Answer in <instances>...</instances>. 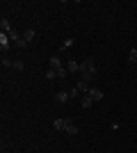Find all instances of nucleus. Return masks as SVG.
<instances>
[{
	"label": "nucleus",
	"instance_id": "f257e3e1",
	"mask_svg": "<svg viewBox=\"0 0 137 153\" xmlns=\"http://www.w3.org/2000/svg\"><path fill=\"white\" fill-rule=\"evenodd\" d=\"M96 59H85V62H80V73H87V76H94L96 73Z\"/></svg>",
	"mask_w": 137,
	"mask_h": 153
},
{
	"label": "nucleus",
	"instance_id": "f03ea898",
	"mask_svg": "<svg viewBox=\"0 0 137 153\" xmlns=\"http://www.w3.org/2000/svg\"><path fill=\"white\" fill-rule=\"evenodd\" d=\"M9 46H12V39H9V34H7V32H0V51L7 53V51H9Z\"/></svg>",
	"mask_w": 137,
	"mask_h": 153
},
{
	"label": "nucleus",
	"instance_id": "7ed1b4c3",
	"mask_svg": "<svg viewBox=\"0 0 137 153\" xmlns=\"http://www.w3.org/2000/svg\"><path fill=\"white\" fill-rule=\"evenodd\" d=\"M66 126H69V119H55L53 121V128L59 130V133H66Z\"/></svg>",
	"mask_w": 137,
	"mask_h": 153
},
{
	"label": "nucleus",
	"instance_id": "20e7f679",
	"mask_svg": "<svg viewBox=\"0 0 137 153\" xmlns=\"http://www.w3.org/2000/svg\"><path fill=\"white\" fill-rule=\"evenodd\" d=\"M66 71H69V73H78L80 71V62L78 59H69V62H66Z\"/></svg>",
	"mask_w": 137,
	"mask_h": 153
},
{
	"label": "nucleus",
	"instance_id": "39448f33",
	"mask_svg": "<svg viewBox=\"0 0 137 153\" xmlns=\"http://www.w3.org/2000/svg\"><path fill=\"white\" fill-rule=\"evenodd\" d=\"M89 89H91V87H89V80H82V78H80V80H78V91L85 96V94H89Z\"/></svg>",
	"mask_w": 137,
	"mask_h": 153
},
{
	"label": "nucleus",
	"instance_id": "423d86ee",
	"mask_svg": "<svg viewBox=\"0 0 137 153\" xmlns=\"http://www.w3.org/2000/svg\"><path fill=\"white\" fill-rule=\"evenodd\" d=\"M89 96H91V98H94V101H103V89H98V87H91V89H89Z\"/></svg>",
	"mask_w": 137,
	"mask_h": 153
},
{
	"label": "nucleus",
	"instance_id": "0eeeda50",
	"mask_svg": "<svg viewBox=\"0 0 137 153\" xmlns=\"http://www.w3.org/2000/svg\"><path fill=\"white\" fill-rule=\"evenodd\" d=\"M34 37H37V32H34V27H25V30H23V39H25L27 44H30V41H32Z\"/></svg>",
	"mask_w": 137,
	"mask_h": 153
},
{
	"label": "nucleus",
	"instance_id": "6e6552de",
	"mask_svg": "<svg viewBox=\"0 0 137 153\" xmlns=\"http://www.w3.org/2000/svg\"><path fill=\"white\" fill-rule=\"evenodd\" d=\"M91 103H94V98H91L89 94H85V96H82V98H80V105H82V110L91 108Z\"/></svg>",
	"mask_w": 137,
	"mask_h": 153
},
{
	"label": "nucleus",
	"instance_id": "1a4fd4ad",
	"mask_svg": "<svg viewBox=\"0 0 137 153\" xmlns=\"http://www.w3.org/2000/svg\"><path fill=\"white\" fill-rule=\"evenodd\" d=\"M62 66V62H59V57L57 55H53L50 59H48V69H59Z\"/></svg>",
	"mask_w": 137,
	"mask_h": 153
},
{
	"label": "nucleus",
	"instance_id": "9d476101",
	"mask_svg": "<svg viewBox=\"0 0 137 153\" xmlns=\"http://www.w3.org/2000/svg\"><path fill=\"white\" fill-rule=\"evenodd\" d=\"M78 130H80V128L76 126L71 119H69V126H66V135H78Z\"/></svg>",
	"mask_w": 137,
	"mask_h": 153
},
{
	"label": "nucleus",
	"instance_id": "9b49d317",
	"mask_svg": "<svg viewBox=\"0 0 137 153\" xmlns=\"http://www.w3.org/2000/svg\"><path fill=\"white\" fill-rule=\"evenodd\" d=\"M55 98H57L59 103H69V91H57V94H55Z\"/></svg>",
	"mask_w": 137,
	"mask_h": 153
},
{
	"label": "nucleus",
	"instance_id": "f8f14e48",
	"mask_svg": "<svg viewBox=\"0 0 137 153\" xmlns=\"http://www.w3.org/2000/svg\"><path fill=\"white\" fill-rule=\"evenodd\" d=\"M73 44H76V39H73V37H69V39H64V44L59 46V48H62V51H69V48H71Z\"/></svg>",
	"mask_w": 137,
	"mask_h": 153
},
{
	"label": "nucleus",
	"instance_id": "ddd939ff",
	"mask_svg": "<svg viewBox=\"0 0 137 153\" xmlns=\"http://www.w3.org/2000/svg\"><path fill=\"white\" fill-rule=\"evenodd\" d=\"M0 25H2V32L12 30V23H9V19H5V16H2V21H0Z\"/></svg>",
	"mask_w": 137,
	"mask_h": 153
},
{
	"label": "nucleus",
	"instance_id": "4468645a",
	"mask_svg": "<svg viewBox=\"0 0 137 153\" xmlns=\"http://www.w3.org/2000/svg\"><path fill=\"white\" fill-rule=\"evenodd\" d=\"M12 69H14V71H23V69H25V64L21 62V59H14V64H12Z\"/></svg>",
	"mask_w": 137,
	"mask_h": 153
},
{
	"label": "nucleus",
	"instance_id": "2eb2a0df",
	"mask_svg": "<svg viewBox=\"0 0 137 153\" xmlns=\"http://www.w3.org/2000/svg\"><path fill=\"white\" fill-rule=\"evenodd\" d=\"M128 59L137 64V48H130V51H128Z\"/></svg>",
	"mask_w": 137,
	"mask_h": 153
},
{
	"label": "nucleus",
	"instance_id": "dca6fc26",
	"mask_svg": "<svg viewBox=\"0 0 137 153\" xmlns=\"http://www.w3.org/2000/svg\"><path fill=\"white\" fill-rule=\"evenodd\" d=\"M46 78H48V80H55V78H57V71H55V69H48V71H46Z\"/></svg>",
	"mask_w": 137,
	"mask_h": 153
},
{
	"label": "nucleus",
	"instance_id": "f3484780",
	"mask_svg": "<svg viewBox=\"0 0 137 153\" xmlns=\"http://www.w3.org/2000/svg\"><path fill=\"white\" fill-rule=\"evenodd\" d=\"M78 96H80L78 87H73V89H69V98H78Z\"/></svg>",
	"mask_w": 137,
	"mask_h": 153
},
{
	"label": "nucleus",
	"instance_id": "a211bd4d",
	"mask_svg": "<svg viewBox=\"0 0 137 153\" xmlns=\"http://www.w3.org/2000/svg\"><path fill=\"white\" fill-rule=\"evenodd\" d=\"M14 64V59H7V57H2V66H12Z\"/></svg>",
	"mask_w": 137,
	"mask_h": 153
},
{
	"label": "nucleus",
	"instance_id": "6ab92c4d",
	"mask_svg": "<svg viewBox=\"0 0 137 153\" xmlns=\"http://www.w3.org/2000/svg\"><path fill=\"white\" fill-rule=\"evenodd\" d=\"M107 153H110V151H107Z\"/></svg>",
	"mask_w": 137,
	"mask_h": 153
}]
</instances>
